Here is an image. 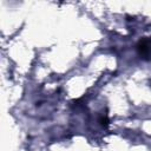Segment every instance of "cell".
<instances>
[{
  "label": "cell",
  "instance_id": "1",
  "mask_svg": "<svg viewBox=\"0 0 151 151\" xmlns=\"http://www.w3.org/2000/svg\"><path fill=\"white\" fill-rule=\"evenodd\" d=\"M137 52L140 58L145 60H151V37H145L138 41Z\"/></svg>",
  "mask_w": 151,
  "mask_h": 151
}]
</instances>
